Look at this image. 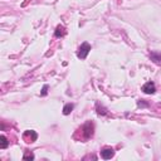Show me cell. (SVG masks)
Segmentation results:
<instances>
[{
    "mask_svg": "<svg viewBox=\"0 0 161 161\" xmlns=\"http://www.w3.org/2000/svg\"><path fill=\"white\" fill-rule=\"evenodd\" d=\"M66 34V28L63 25H58L56 28V32H54V37L59 38V37H63V35Z\"/></svg>",
    "mask_w": 161,
    "mask_h": 161,
    "instance_id": "cell-6",
    "label": "cell"
},
{
    "mask_svg": "<svg viewBox=\"0 0 161 161\" xmlns=\"http://www.w3.org/2000/svg\"><path fill=\"white\" fill-rule=\"evenodd\" d=\"M86 131H84V133H86V137H91L93 135V125L91 122H87L86 125H84V127H83Z\"/></svg>",
    "mask_w": 161,
    "mask_h": 161,
    "instance_id": "cell-5",
    "label": "cell"
},
{
    "mask_svg": "<svg viewBox=\"0 0 161 161\" xmlns=\"http://www.w3.org/2000/svg\"><path fill=\"white\" fill-rule=\"evenodd\" d=\"M97 112L100 115H107V110L103 108V107H100V103L97 105Z\"/></svg>",
    "mask_w": 161,
    "mask_h": 161,
    "instance_id": "cell-10",
    "label": "cell"
},
{
    "mask_svg": "<svg viewBox=\"0 0 161 161\" xmlns=\"http://www.w3.org/2000/svg\"><path fill=\"white\" fill-rule=\"evenodd\" d=\"M142 91H144L146 95H154L156 92V86L154 82H147L142 86Z\"/></svg>",
    "mask_w": 161,
    "mask_h": 161,
    "instance_id": "cell-2",
    "label": "cell"
},
{
    "mask_svg": "<svg viewBox=\"0 0 161 161\" xmlns=\"http://www.w3.org/2000/svg\"><path fill=\"white\" fill-rule=\"evenodd\" d=\"M47 93H48V84H44L42 92H40V96H47Z\"/></svg>",
    "mask_w": 161,
    "mask_h": 161,
    "instance_id": "cell-11",
    "label": "cell"
},
{
    "mask_svg": "<svg viewBox=\"0 0 161 161\" xmlns=\"http://www.w3.org/2000/svg\"><path fill=\"white\" fill-rule=\"evenodd\" d=\"M150 59L155 64L161 66V52H151L150 53Z\"/></svg>",
    "mask_w": 161,
    "mask_h": 161,
    "instance_id": "cell-4",
    "label": "cell"
},
{
    "mask_svg": "<svg viewBox=\"0 0 161 161\" xmlns=\"http://www.w3.org/2000/svg\"><path fill=\"white\" fill-rule=\"evenodd\" d=\"M23 159L24 160H34V155L30 152V151H26V152L24 154V156H23Z\"/></svg>",
    "mask_w": 161,
    "mask_h": 161,
    "instance_id": "cell-9",
    "label": "cell"
},
{
    "mask_svg": "<svg viewBox=\"0 0 161 161\" xmlns=\"http://www.w3.org/2000/svg\"><path fill=\"white\" fill-rule=\"evenodd\" d=\"M137 106L138 107H149V103H147V102H145L144 100H140L137 102Z\"/></svg>",
    "mask_w": 161,
    "mask_h": 161,
    "instance_id": "cell-12",
    "label": "cell"
},
{
    "mask_svg": "<svg viewBox=\"0 0 161 161\" xmlns=\"http://www.w3.org/2000/svg\"><path fill=\"white\" fill-rule=\"evenodd\" d=\"M113 155H115V151L112 147H106V149H103L101 151V156H102V159H105V160H108L111 157H113Z\"/></svg>",
    "mask_w": 161,
    "mask_h": 161,
    "instance_id": "cell-3",
    "label": "cell"
},
{
    "mask_svg": "<svg viewBox=\"0 0 161 161\" xmlns=\"http://www.w3.org/2000/svg\"><path fill=\"white\" fill-rule=\"evenodd\" d=\"M73 108H74V105H73V103H67V105L63 107V115L68 116V115L73 111Z\"/></svg>",
    "mask_w": 161,
    "mask_h": 161,
    "instance_id": "cell-7",
    "label": "cell"
},
{
    "mask_svg": "<svg viewBox=\"0 0 161 161\" xmlns=\"http://www.w3.org/2000/svg\"><path fill=\"white\" fill-rule=\"evenodd\" d=\"M91 44L87 43V42H84L80 44V47L78 48V52H77V57L79 58V59H86L87 56H88V53L91 52Z\"/></svg>",
    "mask_w": 161,
    "mask_h": 161,
    "instance_id": "cell-1",
    "label": "cell"
},
{
    "mask_svg": "<svg viewBox=\"0 0 161 161\" xmlns=\"http://www.w3.org/2000/svg\"><path fill=\"white\" fill-rule=\"evenodd\" d=\"M0 140H1V145H0V147H1V149H6L8 147V145H9V141H8V138L5 137V136H1L0 137Z\"/></svg>",
    "mask_w": 161,
    "mask_h": 161,
    "instance_id": "cell-8",
    "label": "cell"
}]
</instances>
